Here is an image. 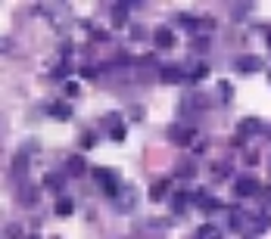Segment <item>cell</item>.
<instances>
[{"mask_svg": "<svg viewBox=\"0 0 271 239\" xmlns=\"http://www.w3.org/2000/svg\"><path fill=\"white\" fill-rule=\"evenodd\" d=\"M94 177L103 183V190L110 193V196H119L122 193V183H119V174H113V171H106V168H94Z\"/></svg>", "mask_w": 271, "mask_h": 239, "instance_id": "cell-1", "label": "cell"}, {"mask_svg": "<svg viewBox=\"0 0 271 239\" xmlns=\"http://www.w3.org/2000/svg\"><path fill=\"white\" fill-rule=\"evenodd\" d=\"M169 137H172L178 146H187V143L196 137V131H190V127H181V124H172V127H169Z\"/></svg>", "mask_w": 271, "mask_h": 239, "instance_id": "cell-2", "label": "cell"}, {"mask_svg": "<svg viewBox=\"0 0 271 239\" xmlns=\"http://www.w3.org/2000/svg\"><path fill=\"white\" fill-rule=\"evenodd\" d=\"M259 68H262L259 56H240L237 59V71H240V75H249V71H259Z\"/></svg>", "mask_w": 271, "mask_h": 239, "instance_id": "cell-3", "label": "cell"}, {"mask_svg": "<svg viewBox=\"0 0 271 239\" xmlns=\"http://www.w3.org/2000/svg\"><path fill=\"white\" fill-rule=\"evenodd\" d=\"M256 187H259V183L252 180V177H237V183H234V193H237V196H252V193H256Z\"/></svg>", "mask_w": 271, "mask_h": 239, "instance_id": "cell-4", "label": "cell"}, {"mask_svg": "<svg viewBox=\"0 0 271 239\" xmlns=\"http://www.w3.org/2000/svg\"><path fill=\"white\" fill-rule=\"evenodd\" d=\"M87 168H84V158L81 155H69V162H66V174L69 177H81Z\"/></svg>", "mask_w": 271, "mask_h": 239, "instance_id": "cell-5", "label": "cell"}, {"mask_svg": "<svg viewBox=\"0 0 271 239\" xmlns=\"http://www.w3.org/2000/svg\"><path fill=\"white\" fill-rule=\"evenodd\" d=\"M156 47H162V50H166V47H175V31L166 28V25L156 28Z\"/></svg>", "mask_w": 271, "mask_h": 239, "instance_id": "cell-6", "label": "cell"}, {"mask_svg": "<svg viewBox=\"0 0 271 239\" xmlns=\"http://www.w3.org/2000/svg\"><path fill=\"white\" fill-rule=\"evenodd\" d=\"M72 211H75V202L66 199V196H60V199H57V214H60V217H69Z\"/></svg>", "mask_w": 271, "mask_h": 239, "instance_id": "cell-7", "label": "cell"}, {"mask_svg": "<svg viewBox=\"0 0 271 239\" xmlns=\"http://www.w3.org/2000/svg\"><path fill=\"white\" fill-rule=\"evenodd\" d=\"M166 84H178V81H184V71L181 68H162V75H159Z\"/></svg>", "mask_w": 271, "mask_h": 239, "instance_id": "cell-8", "label": "cell"}, {"mask_svg": "<svg viewBox=\"0 0 271 239\" xmlns=\"http://www.w3.org/2000/svg\"><path fill=\"white\" fill-rule=\"evenodd\" d=\"M166 193H169V180H159V183H153L150 199H153V202H162V199H166Z\"/></svg>", "mask_w": 271, "mask_h": 239, "instance_id": "cell-9", "label": "cell"}, {"mask_svg": "<svg viewBox=\"0 0 271 239\" xmlns=\"http://www.w3.org/2000/svg\"><path fill=\"white\" fill-rule=\"evenodd\" d=\"M262 131V124L256 121V118H246V121H240V137H246V134H259Z\"/></svg>", "mask_w": 271, "mask_h": 239, "instance_id": "cell-10", "label": "cell"}, {"mask_svg": "<svg viewBox=\"0 0 271 239\" xmlns=\"http://www.w3.org/2000/svg\"><path fill=\"white\" fill-rule=\"evenodd\" d=\"M53 118H60V121H69L72 118V109L66 103H53Z\"/></svg>", "mask_w": 271, "mask_h": 239, "instance_id": "cell-11", "label": "cell"}, {"mask_svg": "<svg viewBox=\"0 0 271 239\" xmlns=\"http://www.w3.org/2000/svg\"><path fill=\"white\" fill-rule=\"evenodd\" d=\"M196 239H222V236H219V230H215L212 224H206V227L196 230Z\"/></svg>", "mask_w": 271, "mask_h": 239, "instance_id": "cell-12", "label": "cell"}, {"mask_svg": "<svg viewBox=\"0 0 271 239\" xmlns=\"http://www.w3.org/2000/svg\"><path fill=\"white\" fill-rule=\"evenodd\" d=\"M125 22H128V13H125V7H116V13H113V25L122 28Z\"/></svg>", "mask_w": 271, "mask_h": 239, "instance_id": "cell-13", "label": "cell"}, {"mask_svg": "<svg viewBox=\"0 0 271 239\" xmlns=\"http://www.w3.org/2000/svg\"><path fill=\"white\" fill-rule=\"evenodd\" d=\"M175 174H178V177H193V174H196V168H193L190 162H184V165H178V168H175Z\"/></svg>", "mask_w": 271, "mask_h": 239, "instance_id": "cell-14", "label": "cell"}, {"mask_svg": "<svg viewBox=\"0 0 271 239\" xmlns=\"http://www.w3.org/2000/svg\"><path fill=\"white\" fill-rule=\"evenodd\" d=\"M184 205H187V196H184V193H175V196H172V208H175V211H184Z\"/></svg>", "mask_w": 271, "mask_h": 239, "instance_id": "cell-15", "label": "cell"}, {"mask_svg": "<svg viewBox=\"0 0 271 239\" xmlns=\"http://www.w3.org/2000/svg\"><path fill=\"white\" fill-rule=\"evenodd\" d=\"M19 199H22V202H25V205H31V202H34V190H31V187H28V183H25V187H22V190H19Z\"/></svg>", "mask_w": 271, "mask_h": 239, "instance_id": "cell-16", "label": "cell"}, {"mask_svg": "<svg viewBox=\"0 0 271 239\" xmlns=\"http://www.w3.org/2000/svg\"><path fill=\"white\" fill-rule=\"evenodd\" d=\"M110 140H116V143L125 140V124H116V127H113V131H110Z\"/></svg>", "mask_w": 271, "mask_h": 239, "instance_id": "cell-17", "label": "cell"}, {"mask_svg": "<svg viewBox=\"0 0 271 239\" xmlns=\"http://www.w3.org/2000/svg\"><path fill=\"white\" fill-rule=\"evenodd\" d=\"M60 183H63V180H60L57 174H50V177H44V187H47V190H60Z\"/></svg>", "mask_w": 271, "mask_h": 239, "instance_id": "cell-18", "label": "cell"}, {"mask_svg": "<svg viewBox=\"0 0 271 239\" xmlns=\"http://www.w3.org/2000/svg\"><path fill=\"white\" fill-rule=\"evenodd\" d=\"M66 94L75 97V94H78V84H75V81H66Z\"/></svg>", "mask_w": 271, "mask_h": 239, "instance_id": "cell-19", "label": "cell"}, {"mask_svg": "<svg viewBox=\"0 0 271 239\" xmlns=\"http://www.w3.org/2000/svg\"><path fill=\"white\" fill-rule=\"evenodd\" d=\"M219 87H222V100H231V84H228V81H222Z\"/></svg>", "mask_w": 271, "mask_h": 239, "instance_id": "cell-20", "label": "cell"}, {"mask_svg": "<svg viewBox=\"0 0 271 239\" xmlns=\"http://www.w3.org/2000/svg\"><path fill=\"white\" fill-rule=\"evenodd\" d=\"M81 75H84V78H94V75H97V68H94V65H84V68H81Z\"/></svg>", "mask_w": 271, "mask_h": 239, "instance_id": "cell-21", "label": "cell"}, {"mask_svg": "<svg viewBox=\"0 0 271 239\" xmlns=\"http://www.w3.org/2000/svg\"><path fill=\"white\" fill-rule=\"evenodd\" d=\"M94 140H97V137H90V134H84V140H81V146H84V149H90V146H94Z\"/></svg>", "mask_w": 271, "mask_h": 239, "instance_id": "cell-22", "label": "cell"}, {"mask_svg": "<svg viewBox=\"0 0 271 239\" xmlns=\"http://www.w3.org/2000/svg\"><path fill=\"white\" fill-rule=\"evenodd\" d=\"M190 47H196V50H206V47H209V41H206V38H200V41H193Z\"/></svg>", "mask_w": 271, "mask_h": 239, "instance_id": "cell-23", "label": "cell"}, {"mask_svg": "<svg viewBox=\"0 0 271 239\" xmlns=\"http://www.w3.org/2000/svg\"><path fill=\"white\" fill-rule=\"evenodd\" d=\"M265 41H268V47H271V31H268V38H265Z\"/></svg>", "mask_w": 271, "mask_h": 239, "instance_id": "cell-24", "label": "cell"}, {"mask_svg": "<svg viewBox=\"0 0 271 239\" xmlns=\"http://www.w3.org/2000/svg\"><path fill=\"white\" fill-rule=\"evenodd\" d=\"M31 239H38V236H31Z\"/></svg>", "mask_w": 271, "mask_h": 239, "instance_id": "cell-25", "label": "cell"}]
</instances>
